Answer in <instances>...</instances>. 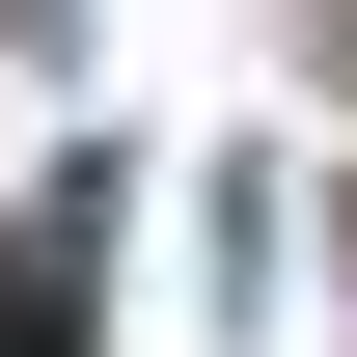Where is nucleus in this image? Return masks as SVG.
I'll return each instance as SVG.
<instances>
[{
    "label": "nucleus",
    "mask_w": 357,
    "mask_h": 357,
    "mask_svg": "<svg viewBox=\"0 0 357 357\" xmlns=\"http://www.w3.org/2000/svg\"><path fill=\"white\" fill-rule=\"evenodd\" d=\"M0 357H83V192L0 220Z\"/></svg>",
    "instance_id": "f257e3e1"
}]
</instances>
